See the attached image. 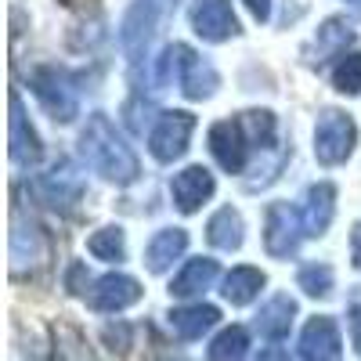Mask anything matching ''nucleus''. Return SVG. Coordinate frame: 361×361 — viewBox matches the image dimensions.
Segmentation results:
<instances>
[{
    "label": "nucleus",
    "mask_w": 361,
    "mask_h": 361,
    "mask_svg": "<svg viewBox=\"0 0 361 361\" xmlns=\"http://www.w3.org/2000/svg\"><path fill=\"white\" fill-rule=\"evenodd\" d=\"M80 156L98 177H105L116 188H127L141 177V163L134 156V148L127 145V137L116 130V123L105 112H94L87 119V127L80 134Z\"/></svg>",
    "instance_id": "nucleus-1"
},
{
    "label": "nucleus",
    "mask_w": 361,
    "mask_h": 361,
    "mask_svg": "<svg viewBox=\"0 0 361 361\" xmlns=\"http://www.w3.org/2000/svg\"><path fill=\"white\" fill-rule=\"evenodd\" d=\"M8 257H11V275L25 279V275H37V271L47 264L51 246H47V235L37 224V217L22 214L15 206L11 209V238H8Z\"/></svg>",
    "instance_id": "nucleus-2"
},
{
    "label": "nucleus",
    "mask_w": 361,
    "mask_h": 361,
    "mask_svg": "<svg viewBox=\"0 0 361 361\" xmlns=\"http://www.w3.org/2000/svg\"><path fill=\"white\" fill-rule=\"evenodd\" d=\"M357 148V123L343 109H322L314 119V159L322 166H343Z\"/></svg>",
    "instance_id": "nucleus-3"
},
{
    "label": "nucleus",
    "mask_w": 361,
    "mask_h": 361,
    "mask_svg": "<svg viewBox=\"0 0 361 361\" xmlns=\"http://www.w3.org/2000/svg\"><path fill=\"white\" fill-rule=\"evenodd\" d=\"M29 90L33 98L40 102V109L54 119V123H73L80 116V98H76V87L69 83V76L54 66H40L29 73Z\"/></svg>",
    "instance_id": "nucleus-4"
},
{
    "label": "nucleus",
    "mask_w": 361,
    "mask_h": 361,
    "mask_svg": "<svg viewBox=\"0 0 361 361\" xmlns=\"http://www.w3.org/2000/svg\"><path fill=\"white\" fill-rule=\"evenodd\" d=\"M170 58H173V80L180 87V94L188 102H206L217 94L221 87V73L214 69L209 58H202L199 51H192L188 44H170L166 47Z\"/></svg>",
    "instance_id": "nucleus-5"
},
{
    "label": "nucleus",
    "mask_w": 361,
    "mask_h": 361,
    "mask_svg": "<svg viewBox=\"0 0 361 361\" xmlns=\"http://www.w3.org/2000/svg\"><path fill=\"white\" fill-rule=\"evenodd\" d=\"M307 238V228H304V217H300V206L293 202H271L267 214H264V250L275 257V260H286L300 250V243Z\"/></svg>",
    "instance_id": "nucleus-6"
},
{
    "label": "nucleus",
    "mask_w": 361,
    "mask_h": 361,
    "mask_svg": "<svg viewBox=\"0 0 361 361\" xmlns=\"http://www.w3.org/2000/svg\"><path fill=\"white\" fill-rule=\"evenodd\" d=\"M192 134H195V116L192 112H185V109L159 112L156 127L148 130V152H152L156 163H173L188 152Z\"/></svg>",
    "instance_id": "nucleus-7"
},
{
    "label": "nucleus",
    "mask_w": 361,
    "mask_h": 361,
    "mask_svg": "<svg viewBox=\"0 0 361 361\" xmlns=\"http://www.w3.org/2000/svg\"><path fill=\"white\" fill-rule=\"evenodd\" d=\"M159 25V0H134L119 22V47H123L130 69H137L148 54V44L156 37Z\"/></svg>",
    "instance_id": "nucleus-8"
},
{
    "label": "nucleus",
    "mask_w": 361,
    "mask_h": 361,
    "mask_svg": "<svg viewBox=\"0 0 361 361\" xmlns=\"http://www.w3.org/2000/svg\"><path fill=\"white\" fill-rule=\"evenodd\" d=\"M206 141H209V156L217 159L221 170H228V173H243L246 170L253 145H250L246 130L238 127V119H221V123H214L209 134H206Z\"/></svg>",
    "instance_id": "nucleus-9"
},
{
    "label": "nucleus",
    "mask_w": 361,
    "mask_h": 361,
    "mask_svg": "<svg viewBox=\"0 0 361 361\" xmlns=\"http://www.w3.org/2000/svg\"><path fill=\"white\" fill-rule=\"evenodd\" d=\"M188 22L195 29V37H202L206 44H224L238 37V18H235L231 0H192Z\"/></svg>",
    "instance_id": "nucleus-10"
},
{
    "label": "nucleus",
    "mask_w": 361,
    "mask_h": 361,
    "mask_svg": "<svg viewBox=\"0 0 361 361\" xmlns=\"http://www.w3.org/2000/svg\"><path fill=\"white\" fill-rule=\"evenodd\" d=\"M300 361H343V336L336 318L318 314L300 329Z\"/></svg>",
    "instance_id": "nucleus-11"
},
{
    "label": "nucleus",
    "mask_w": 361,
    "mask_h": 361,
    "mask_svg": "<svg viewBox=\"0 0 361 361\" xmlns=\"http://www.w3.org/2000/svg\"><path fill=\"white\" fill-rule=\"evenodd\" d=\"M8 152H11V163L15 166H37L44 159V145H40V134L37 127L29 123V116L22 109V98L18 90H11V116H8Z\"/></svg>",
    "instance_id": "nucleus-12"
},
{
    "label": "nucleus",
    "mask_w": 361,
    "mask_h": 361,
    "mask_svg": "<svg viewBox=\"0 0 361 361\" xmlns=\"http://www.w3.org/2000/svg\"><path fill=\"white\" fill-rule=\"evenodd\" d=\"M214 192H217V180L202 163L185 166L170 180V199H173V206L180 209V214H199L202 202L214 199Z\"/></svg>",
    "instance_id": "nucleus-13"
},
{
    "label": "nucleus",
    "mask_w": 361,
    "mask_h": 361,
    "mask_svg": "<svg viewBox=\"0 0 361 361\" xmlns=\"http://www.w3.org/2000/svg\"><path fill=\"white\" fill-rule=\"evenodd\" d=\"M137 300H141V282L130 279V275H119V271L98 279L87 293V304L94 311H102V314H119V311L134 307Z\"/></svg>",
    "instance_id": "nucleus-14"
},
{
    "label": "nucleus",
    "mask_w": 361,
    "mask_h": 361,
    "mask_svg": "<svg viewBox=\"0 0 361 361\" xmlns=\"http://www.w3.org/2000/svg\"><path fill=\"white\" fill-rule=\"evenodd\" d=\"M37 195L47 202V206H54V209H69L80 202V195H83V177L76 173V166L73 163H54L47 173H40L37 177Z\"/></svg>",
    "instance_id": "nucleus-15"
},
{
    "label": "nucleus",
    "mask_w": 361,
    "mask_h": 361,
    "mask_svg": "<svg viewBox=\"0 0 361 361\" xmlns=\"http://www.w3.org/2000/svg\"><path fill=\"white\" fill-rule=\"evenodd\" d=\"M300 217H304L307 238H322L336 217V185H329V180L311 185L304 192V202H300Z\"/></svg>",
    "instance_id": "nucleus-16"
},
{
    "label": "nucleus",
    "mask_w": 361,
    "mask_h": 361,
    "mask_svg": "<svg viewBox=\"0 0 361 361\" xmlns=\"http://www.w3.org/2000/svg\"><path fill=\"white\" fill-rule=\"evenodd\" d=\"M188 250V231L185 228H163L156 231L152 238H148V246H145V264L152 275H163V271L173 267V260H180Z\"/></svg>",
    "instance_id": "nucleus-17"
},
{
    "label": "nucleus",
    "mask_w": 361,
    "mask_h": 361,
    "mask_svg": "<svg viewBox=\"0 0 361 361\" xmlns=\"http://www.w3.org/2000/svg\"><path fill=\"white\" fill-rule=\"evenodd\" d=\"M217 275H221V267H217L214 257H192V260L170 279V296H177V300L199 296V293H206L209 286L217 282Z\"/></svg>",
    "instance_id": "nucleus-18"
},
{
    "label": "nucleus",
    "mask_w": 361,
    "mask_h": 361,
    "mask_svg": "<svg viewBox=\"0 0 361 361\" xmlns=\"http://www.w3.org/2000/svg\"><path fill=\"white\" fill-rule=\"evenodd\" d=\"M206 238H209V246L221 250V253L243 250V243H246V221H243V214H238L235 206H221L217 214L209 217V224H206Z\"/></svg>",
    "instance_id": "nucleus-19"
},
{
    "label": "nucleus",
    "mask_w": 361,
    "mask_h": 361,
    "mask_svg": "<svg viewBox=\"0 0 361 361\" xmlns=\"http://www.w3.org/2000/svg\"><path fill=\"white\" fill-rule=\"evenodd\" d=\"M264 286H267L264 271H260V267L243 264V267H231L228 275H224L221 296L228 300L231 307H246V304H253V300L260 296V289H264Z\"/></svg>",
    "instance_id": "nucleus-20"
},
{
    "label": "nucleus",
    "mask_w": 361,
    "mask_h": 361,
    "mask_svg": "<svg viewBox=\"0 0 361 361\" xmlns=\"http://www.w3.org/2000/svg\"><path fill=\"white\" fill-rule=\"evenodd\" d=\"M166 322H170V329L180 340H199L202 333H209V329L221 322V311L214 304H188V307L170 311Z\"/></svg>",
    "instance_id": "nucleus-21"
},
{
    "label": "nucleus",
    "mask_w": 361,
    "mask_h": 361,
    "mask_svg": "<svg viewBox=\"0 0 361 361\" xmlns=\"http://www.w3.org/2000/svg\"><path fill=\"white\" fill-rule=\"evenodd\" d=\"M293 318H296V300L279 293V296H271L267 304L260 307L257 314V333L264 340H282L289 336V329H293Z\"/></svg>",
    "instance_id": "nucleus-22"
},
{
    "label": "nucleus",
    "mask_w": 361,
    "mask_h": 361,
    "mask_svg": "<svg viewBox=\"0 0 361 361\" xmlns=\"http://www.w3.org/2000/svg\"><path fill=\"white\" fill-rule=\"evenodd\" d=\"M238 127L246 130L250 145L260 148V152L275 148V141H279V119H275V112H271V109H250V112H243V116H238Z\"/></svg>",
    "instance_id": "nucleus-23"
},
{
    "label": "nucleus",
    "mask_w": 361,
    "mask_h": 361,
    "mask_svg": "<svg viewBox=\"0 0 361 361\" xmlns=\"http://www.w3.org/2000/svg\"><path fill=\"white\" fill-rule=\"evenodd\" d=\"M87 253L94 260H105V264H119L127 257V231L119 224H105L98 228L94 235L87 238Z\"/></svg>",
    "instance_id": "nucleus-24"
},
{
    "label": "nucleus",
    "mask_w": 361,
    "mask_h": 361,
    "mask_svg": "<svg viewBox=\"0 0 361 361\" xmlns=\"http://www.w3.org/2000/svg\"><path fill=\"white\" fill-rule=\"evenodd\" d=\"M250 354V336L243 325H228L221 329V333L214 336V343H209L206 350V361H243Z\"/></svg>",
    "instance_id": "nucleus-25"
},
{
    "label": "nucleus",
    "mask_w": 361,
    "mask_h": 361,
    "mask_svg": "<svg viewBox=\"0 0 361 361\" xmlns=\"http://www.w3.org/2000/svg\"><path fill=\"white\" fill-rule=\"evenodd\" d=\"M354 25L343 18V15H333V18H325L318 25V37H314V47L318 54H333V51H347L354 44Z\"/></svg>",
    "instance_id": "nucleus-26"
},
{
    "label": "nucleus",
    "mask_w": 361,
    "mask_h": 361,
    "mask_svg": "<svg viewBox=\"0 0 361 361\" xmlns=\"http://www.w3.org/2000/svg\"><path fill=\"white\" fill-rule=\"evenodd\" d=\"M54 361H94V354H90L87 340L73 325H58L54 329Z\"/></svg>",
    "instance_id": "nucleus-27"
},
{
    "label": "nucleus",
    "mask_w": 361,
    "mask_h": 361,
    "mask_svg": "<svg viewBox=\"0 0 361 361\" xmlns=\"http://www.w3.org/2000/svg\"><path fill=\"white\" fill-rule=\"evenodd\" d=\"M296 286L304 289L307 296H329L333 293V286H336V275H333V267L329 264H304L296 271Z\"/></svg>",
    "instance_id": "nucleus-28"
},
{
    "label": "nucleus",
    "mask_w": 361,
    "mask_h": 361,
    "mask_svg": "<svg viewBox=\"0 0 361 361\" xmlns=\"http://www.w3.org/2000/svg\"><path fill=\"white\" fill-rule=\"evenodd\" d=\"M333 87L340 94H361V51H350L343 54L340 62L333 66Z\"/></svg>",
    "instance_id": "nucleus-29"
},
{
    "label": "nucleus",
    "mask_w": 361,
    "mask_h": 361,
    "mask_svg": "<svg viewBox=\"0 0 361 361\" xmlns=\"http://www.w3.org/2000/svg\"><path fill=\"white\" fill-rule=\"evenodd\" d=\"M347 333H350V343H354V350L361 354V286L350 293V300H347Z\"/></svg>",
    "instance_id": "nucleus-30"
},
{
    "label": "nucleus",
    "mask_w": 361,
    "mask_h": 361,
    "mask_svg": "<svg viewBox=\"0 0 361 361\" xmlns=\"http://www.w3.org/2000/svg\"><path fill=\"white\" fill-rule=\"evenodd\" d=\"M350 264L361 271V221H354L350 228Z\"/></svg>",
    "instance_id": "nucleus-31"
},
{
    "label": "nucleus",
    "mask_w": 361,
    "mask_h": 361,
    "mask_svg": "<svg viewBox=\"0 0 361 361\" xmlns=\"http://www.w3.org/2000/svg\"><path fill=\"white\" fill-rule=\"evenodd\" d=\"M243 4L250 8V15H253L257 22H267V18H271V0H243Z\"/></svg>",
    "instance_id": "nucleus-32"
},
{
    "label": "nucleus",
    "mask_w": 361,
    "mask_h": 361,
    "mask_svg": "<svg viewBox=\"0 0 361 361\" xmlns=\"http://www.w3.org/2000/svg\"><path fill=\"white\" fill-rule=\"evenodd\" d=\"M253 361H293V357H289L282 347H264V350H260Z\"/></svg>",
    "instance_id": "nucleus-33"
},
{
    "label": "nucleus",
    "mask_w": 361,
    "mask_h": 361,
    "mask_svg": "<svg viewBox=\"0 0 361 361\" xmlns=\"http://www.w3.org/2000/svg\"><path fill=\"white\" fill-rule=\"evenodd\" d=\"M159 361H185V357H159Z\"/></svg>",
    "instance_id": "nucleus-34"
},
{
    "label": "nucleus",
    "mask_w": 361,
    "mask_h": 361,
    "mask_svg": "<svg viewBox=\"0 0 361 361\" xmlns=\"http://www.w3.org/2000/svg\"><path fill=\"white\" fill-rule=\"evenodd\" d=\"M350 4H361V0H350Z\"/></svg>",
    "instance_id": "nucleus-35"
}]
</instances>
